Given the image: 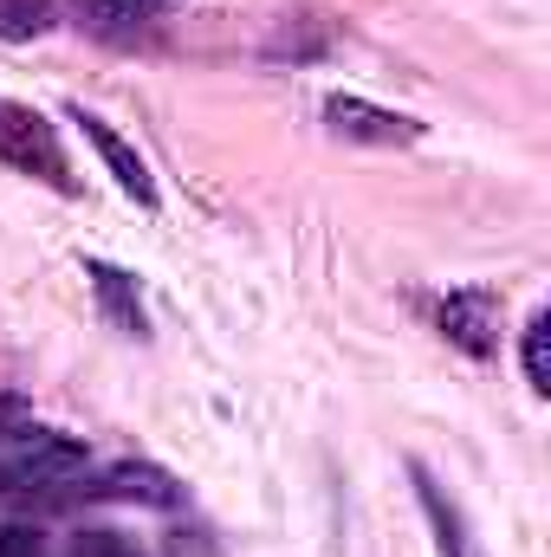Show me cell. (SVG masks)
<instances>
[{"label": "cell", "mask_w": 551, "mask_h": 557, "mask_svg": "<svg viewBox=\"0 0 551 557\" xmlns=\"http://www.w3.org/2000/svg\"><path fill=\"white\" fill-rule=\"evenodd\" d=\"M325 124H331V137L377 143V149H396V143L421 137V124H415V117H396V111H383V104H370V98H351V91L325 98Z\"/></svg>", "instance_id": "cell-4"}, {"label": "cell", "mask_w": 551, "mask_h": 557, "mask_svg": "<svg viewBox=\"0 0 551 557\" xmlns=\"http://www.w3.org/2000/svg\"><path fill=\"white\" fill-rule=\"evenodd\" d=\"M0 480L20 493H52V486L91 480V447L59 428H13V434H0Z\"/></svg>", "instance_id": "cell-1"}, {"label": "cell", "mask_w": 551, "mask_h": 557, "mask_svg": "<svg viewBox=\"0 0 551 557\" xmlns=\"http://www.w3.org/2000/svg\"><path fill=\"white\" fill-rule=\"evenodd\" d=\"M409 480H415V499H421L428 525H434V545H441V557H480V552H474V539H467V519H461V506L441 493V480H434L421 460H409Z\"/></svg>", "instance_id": "cell-9"}, {"label": "cell", "mask_w": 551, "mask_h": 557, "mask_svg": "<svg viewBox=\"0 0 551 557\" xmlns=\"http://www.w3.org/2000/svg\"><path fill=\"white\" fill-rule=\"evenodd\" d=\"M85 493H98V499H137V506H182V486H175V473H162V467H143V460H124V467H105Z\"/></svg>", "instance_id": "cell-7"}, {"label": "cell", "mask_w": 551, "mask_h": 557, "mask_svg": "<svg viewBox=\"0 0 551 557\" xmlns=\"http://www.w3.org/2000/svg\"><path fill=\"white\" fill-rule=\"evenodd\" d=\"M434 324L448 344H461L467 357H493L500 350V292L487 285H461L434 305Z\"/></svg>", "instance_id": "cell-3"}, {"label": "cell", "mask_w": 551, "mask_h": 557, "mask_svg": "<svg viewBox=\"0 0 551 557\" xmlns=\"http://www.w3.org/2000/svg\"><path fill=\"white\" fill-rule=\"evenodd\" d=\"M182 0H72L78 26L98 39H137L143 26H156L162 13H175Z\"/></svg>", "instance_id": "cell-6"}, {"label": "cell", "mask_w": 551, "mask_h": 557, "mask_svg": "<svg viewBox=\"0 0 551 557\" xmlns=\"http://www.w3.org/2000/svg\"><path fill=\"white\" fill-rule=\"evenodd\" d=\"M85 278H91V292H98L105 318H111L124 337H143V331H149V318H143V292H137V273H124V267H111V260H85Z\"/></svg>", "instance_id": "cell-8"}, {"label": "cell", "mask_w": 551, "mask_h": 557, "mask_svg": "<svg viewBox=\"0 0 551 557\" xmlns=\"http://www.w3.org/2000/svg\"><path fill=\"white\" fill-rule=\"evenodd\" d=\"M46 26H52L46 0H0V39H26V33H46Z\"/></svg>", "instance_id": "cell-12"}, {"label": "cell", "mask_w": 551, "mask_h": 557, "mask_svg": "<svg viewBox=\"0 0 551 557\" xmlns=\"http://www.w3.org/2000/svg\"><path fill=\"white\" fill-rule=\"evenodd\" d=\"M0 162H13L20 175H39L52 188H72V162L59 149V131L33 104H13V98H0Z\"/></svg>", "instance_id": "cell-2"}, {"label": "cell", "mask_w": 551, "mask_h": 557, "mask_svg": "<svg viewBox=\"0 0 551 557\" xmlns=\"http://www.w3.org/2000/svg\"><path fill=\"white\" fill-rule=\"evenodd\" d=\"M72 124L85 131V143H91L98 156H105L111 182H118V188H124V195H131L137 208H156V182H149V169H143V156H137V149H131V143L118 137V131H111V124H105L98 111H85V104L72 111Z\"/></svg>", "instance_id": "cell-5"}, {"label": "cell", "mask_w": 551, "mask_h": 557, "mask_svg": "<svg viewBox=\"0 0 551 557\" xmlns=\"http://www.w3.org/2000/svg\"><path fill=\"white\" fill-rule=\"evenodd\" d=\"M526 383L532 396H551V311L526 318Z\"/></svg>", "instance_id": "cell-11"}, {"label": "cell", "mask_w": 551, "mask_h": 557, "mask_svg": "<svg viewBox=\"0 0 551 557\" xmlns=\"http://www.w3.org/2000/svg\"><path fill=\"white\" fill-rule=\"evenodd\" d=\"M0 557H52L33 532H20V525H0Z\"/></svg>", "instance_id": "cell-13"}, {"label": "cell", "mask_w": 551, "mask_h": 557, "mask_svg": "<svg viewBox=\"0 0 551 557\" xmlns=\"http://www.w3.org/2000/svg\"><path fill=\"white\" fill-rule=\"evenodd\" d=\"M338 46V26L325 20V13H298V20H279L273 39H267V59H292V65H305V59H325Z\"/></svg>", "instance_id": "cell-10"}]
</instances>
